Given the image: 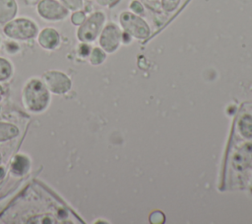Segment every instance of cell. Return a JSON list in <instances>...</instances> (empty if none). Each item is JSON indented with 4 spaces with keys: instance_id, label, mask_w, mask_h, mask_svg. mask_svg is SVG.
Segmentation results:
<instances>
[{
    "instance_id": "obj_9",
    "label": "cell",
    "mask_w": 252,
    "mask_h": 224,
    "mask_svg": "<svg viewBox=\"0 0 252 224\" xmlns=\"http://www.w3.org/2000/svg\"><path fill=\"white\" fill-rule=\"evenodd\" d=\"M179 1L180 0H161V5L165 11L170 12L176 9V7L179 4Z\"/></svg>"
},
{
    "instance_id": "obj_6",
    "label": "cell",
    "mask_w": 252,
    "mask_h": 224,
    "mask_svg": "<svg viewBox=\"0 0 252 224\" xmlns=\"http://www.w3.org/2000/svg\"><path fill=\"white\" fill-rule=\"evenodd\" d=\"M38 41L44 48H53L59 42V35L54 29L46 28L39 34Z\"/></svg>"
},
{
    "instance_id": "obj_7",
    "label": "cell",
    "mask_w": 252,
    "mask_h": 224,
    "mask_svg": "<svg viewBox=\"0 0 252 224\" xmlns=\"http://www.w3.org/2000/svg\"><path fill=\"white\" fill-rule=\"evenodd\" d=\"M17 11V5L14 0H0V22L11 19Z\"/></svg>"
},
{
    "instance_id": "obj_12",
    "label": "cell",
    "mask_w": 252,
    "mask_h": 224,
    "mask_svg": "<svg viewBox=\"0 0 252 224\" xmlns=\"http://www.w3.org/2000/svg\"><path fill=\"white\" fill-rule=\"evenodd\" d=\"M113 1H115V0H96V2L100 5H108V4L112 3Z\"/></svg>"
},
{
    "instance_id": "obj_13",
    "label": "cell",
    "mask_w": 252,
    "mask_h": 224,
    "mask_svg": "<svg viewBox=\"0 0 252 224\" xmlns=\"http://www.w3.org/2000/svg\"><path fill=\"white\" fill-rule=\"evenodd\" d=\"M148 1H151V2H156V1H158V0H148Z\"/></svg>"
},
{
    "instance_id": "obj_2",
    "label": "cell",
    "mask_w": 252,
    "mask_h": 224,
    "mask_svg": "<svg viewBox=\"0 0 252 224\" xmlns=\"http://www.w3.org/2000/svg\"><path fill=\"white\" fill-rule=\"evenodd\" d=\"M120 22L125 32L135 37L146 38L150 34V29L146 22L132 13L124 12L120 17Z\"/></svg>"
},
{
    "instance_id": "obj_1",
    "label": "cell",
    "mask_w": 252,
    "mask_h": 224,
    "mask_svg": "<svg viewBox=\"0 0 252 224\" xmlns=\"http://www.w3.org/2000/svg\"><path fill=\"white\" fill-rule=\"evenodd\" d=\"M36 26L28 19H17L8 23L4 28V33L13 38H31L36 34Z\"/></svg>"
},
{
    "instance_id": "obj_8",
    "label": "cell",
    "mask_w": 252,
    "mask_h": 224,
    "mask_svg": "<svg viewBox=\"0 0 252 224\" xmlns=\"http://www.w3.org/2000/svg\"><path fill=\"white\" fill-rule=\"evenodd\" d=\"M105 58V54L99 48H94L91 53V61L93 64H99Z\"/></svg>"
},
{
    "instance_id": "obj_5",
    "label": "cell",
    "mask_w": 252,
    "mask_h": 224,
    "mask_svg": "<svg viewBox=\"0 0 252 224\" xmlns=\"http://www.w3.org/2000/svg\"><path fill=\"white\" fill-rule=\"evenodd\" d=\"M121 37L122 36L118 28L113 24H109L102 30L99 43L105 51L112 52L118 47Z\"/></svg>"
},
{
    "instance_id": "obj_10",
    "label": "cell",
    "mask_w": 252,
    "mask_h": 224,
    "mask_svg": "<svg viewBox=\"0 0 252 224\" xmlns=\"http://www.w3.org/2000/svg\"><path fill=\"white\" fill-rule=\"evenodd\" d=\"M69 9H79L82 6V0H60Z\"/></svg>"
},
{
    "instance_id": "obj_4",
    "label": "cell",
    "mask_w": 252,
    "mask_h": 224,
    "mask_svg": "<svg viewBox=\"0 0 252 224\" xmlns=\"http://www.w3.org/2000/svg\"><path fill=\"white\" fill-rule=\"evenodd\" d=\"M38 13L47 20H60L66 17L67 10L56 0H42L37 7Z\"/></svg>"
},
{
    "instance_id": "obj_11",
    "label": "cell",
    "mask_w": 252,
    "mask_h": 224,
    "mask_svg": "<svg viewBox=\"0 0 252 224\" xmlns=\"http://www.w3.org/2000/svg\"><path fill=\"white\" fill-rule=\"evenodd\" d=\"M131 9H132L135 13H138V14L143 13V11H144L143 6H142V5L140 4V2H138V1H133V2L131 3Z\"/></svg>"
},
{
    "instance_id": "obj_3",
    "label": "cell",
    "mask_w": 252,
    "mask_h": 224,
    "mask_svg": "<svg viewBox=\"0 0 252 224\" xmlns=\"http://www.w3.org/2000/svg\"><path fill=\"white\" fill-rule=\"evenodd\" d=\"M104 16L100 12L93 14L88 20L84 22L80 30L78 31V36L81 40L92 41L98 35L100 28L103 24Z\"/></svg>"
}]
</instances>
